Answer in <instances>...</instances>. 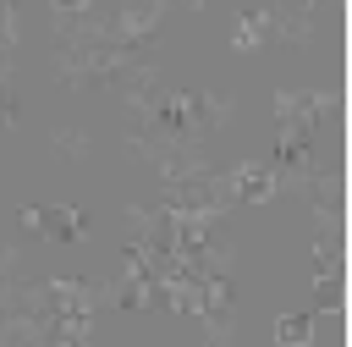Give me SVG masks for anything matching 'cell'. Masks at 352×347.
I'll list each match as a JSON object with an SVG mask.
<instances>
[{"label": "cell", "instance_id": "5b68a950", "mask_svg": "<svg viewBox=\"0 0 352 347\" xmlns=\"http://www.w3.org/2000/svg\"><path fill=\"white\" fill-rule=\"evenodd\" d=\"M50 143H55L60 154H72V160H94V138H88L82 127H55Z\"/></svg>", "mask_w": 352, "mask_h": 347}, {"label": "cell", "instance_id": "ba28073f", "mask_svg": "<svg viewBox=\"0 0 352 347\" xmlns=\"http://www.w3.org/2000/svg\"><path fill=\"white\" fill-rule=\"evenodd\" d=\"M0 281H28V259L16 242H0Z\"/></svg>", "mask_w": 352, "mask_h": 347}, {"label": "cell", "instance_id": "52a82bcc", "mask_svg": "<svg viewBox=\"0 0 352 347\" xmlns=\"http://www.w3.org/2000/svg\"><path fill=\"white\" fill-rule=\"evenodd\" d=\"M275 341H280V347H302V341H314V314H286V319L275 325Z\"/></svg>", "mask_w": 352, "mask_h": 347}, {"label": "cell", "instance_id": "30bf717a", "mask_svg": "<svg viewBox=\"0 0 352 347\" xmlns=\"http://www.w3.org/2000/svg\"><path fill=\"white\" fill-rule=\"evenodd\" d=\"M77 11H94V0H50V17H77Z\"/></svg>", "mask_w": 352, "mask_h": 347}, {"label": "cell", "instance_id": "6da1fadb", "mask_svg": "<svg viewBox=\"0 0 352 347\" xmlns=\"http://www.w3.org/2000/svg\"><path fill=\"white\" fill-rule=\"evenodd\" d=\"M336 17V0H275L270 6V39L292 44V50H314L324 44Z\"/></svg>", "mask_w": 352, "mask_h": 347}, {"label": "cell", "instance_id": "277c9868", "mask_svg": "<svg viewBox=\"0 0 352 347\" xmlns=\"http://www.w3.org/2000/svg\"><path fill=\"white\" fill-rule=\"evenodd\" d=\"M264 39H270V6H253V11L231 28V50H242V55H248V50H258Z\"/></svg>", "mask_w": 352, "mask_h": 347}, {"label": "cell", "instance_id": "8fae6325", "mask_svg": "<svg viewBox=\"0 0 352 347\" xmlns=\"http://www.w3.org/2000/svg\"><path fill=\"white\" fill-rule=\"evenodd\" d=\"M176 6H182V11H204V0H176Z\"/></svg>", "mask_w": 352, "mask_h": 347}, {"label": "cell", "instance_id": "7a4b0ae2", "mask_svg": "<svg viewBox=\"0 0 352 347\" xmlns=\"http://www.w3.org/2000/svg\"><path fill=\"white\" fill-rule=\"evenodd\" d=\"M270 105H275V121H292L314 138H330L336 121H341V94L336 88H280Z\"/></svg>", "mask_w": 352, "mask_h": 347}, {"label": "cell", "instance_id": "8992f818", "mask_svg": "<svg viewBox=\"0 0 352 347\" xmlns=\"http://www.w3.org/2000/svg\"><path fill=\"white\" fill-rule=\"evenodd\" d=\"M341 297H346V275H341V270H319V281H314V308H341Z\"/></svg>", "mask_w": 352, "mask_h": 347}, {"label": "cell", "instance_id": "9c48e42d", "mask_svg": "<svg viewBox=\"0 0 352 347\" xmlns=\"http://www.w3.org/2000/svg\"><path fill=\"white\" fill-rule=\"evenodd\" d=\"M22 121V105H16V83L11 77H0V132H11Z\"/></svg>", "mask_w": 352, "mask_h": 347}, {"label": "cell", "instance_id": "3957f363", "mask_svg": "<svg viewBox=\"0 0 352 347\" xmlns=\"http://www.w3.org/2000/svg\"><path fill=\"white\" fill-rule=\"evenodd\" d=\"M33 237H50V242H88L94 231H88V215H82L77 204H60V209H44V220H38Z\"/></svg>", "mask_w": 352, "mask_h": 347}]
</instances>
